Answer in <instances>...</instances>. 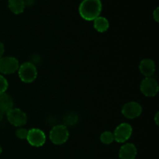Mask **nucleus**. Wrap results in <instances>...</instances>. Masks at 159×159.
Instances as JSON below:
<instances>
[{"mask_svg":"<svg viewBox=\"0 0 159 159\" xmlns=\"http://www.w3.org/2000/svg\"><path fill=\"white\" fill-rule=\"evenodd\" d=\"M102 7V2L99 0H82L79 5V12L83 20L93 21L99 16Z\"/></svg>","mask_w":159,"mask_h":159,"instance_id":"nucleus-1","label":"nucleus"},{"mask_svg":"<svg viewBox=\"0 0 159 159\" xmlns=\"http://www.w3.org/2000/svg\"><path fill=\"white\" fill-rule=\"evenodd\" d=\"M18 74L22 82L25 83H31L37 79V69L34 64L26 61L20 65Z\"/></svg>","mask_w":159,"mask_h":159,"instance_id":"nucleus-2","label":"nucleus"},{"mask_svg":"<svg viewBox=\"0 0 159 159\" xmlns=\"http://www.w3.org/2000/svg\"><path fill=\"white\" fill-rule=\"evenodd\" d=\"M50 141L55 145H61L68 141L69 138V131L66 126L56 125L52 127L49 133Z\"/></svg>","mask_w":159,"mask_h":159,"instance_id":"nucleus-3","label":"nucleus"},{"mask_svg":"<svg viewBox=\"0 0 159 159\" xmlns=\"http://www.w3.org/2000/svg\"><path fill=\"white\" fill-rule=\"evenodd\" d=\"M6 118L10 124L16 127H23L27 123V116L19 108H12L6 113Z\"/></svg>","mask_w":159,"mask_h":159,"instance_id":"nucleus-4","label":"nucleus"},{"mask_svg":"<svg viewBox=\"0 0 159 159\" xmlns=\"http://www.w3.org/2000/svg\"><path fill=\"white\" fill-rule=\"evenodd\" d=\"M141 93L147 97H154L158 93V82L154 77H145L141 82Z\"/></svg>","mask_w":159,"mask_h":159,"instance_id":"nucleus-5","label":"nucleus"},{"mask_svg":"<svg viewBox=\"0 0 159 159\" xmlns=\"http://www.w3.org/2000/svg\"><path fill=\"white\" fill-rule=\"evenodd\" d=\"M20 67L19 61L12 56H3L0 58L1 75H12L16 72Z\"/></svg>","mask_w":159,"mask_h":159,"instance_id":"nucleus-6","label":"nucleus"},{"mask_svg":"<svg viewBox=\"0 0 159 159\" xmlns=\"http://www.w3.org/2000/svg\"><path fill=\"white\" fill-rule=\"evenodd\" d=\"M132 133H133V128L131 125L127 123H122L116 127L113 132L114 141L120 144H124L130 139Z\"/></svg>","mask_w":159,"mask_h":159,"instance_id":"nucleus-7","label":"nucleus"},{"mask_svg":"<svg viewBox=\"0 0 159 159\" xmlns=\"http://www.w3.org/2000/svg\"><path fill=\"white\" fill-rule=\"evenodd\" d=\"M123 116L127 119L133 120L139 117L142 113V107L141 104L135 101H130L124 105L121 110Z\"/></svg>","mask_w":159,"mask_h":159,"instance_id":"nucleus-8","label":"nucleus"},{"mask_svg":"<svg viewBox=\"0 0 159 159\" xmlns=\"http://www.w3.org/2000/svg\"><path fill=\"white\" fill-rule=\"evenodd\" d=\"M26 141L33 147L40 148L46 142V135L40 129L31 128L28 130Z\"/></svg>","mask_w":159,"mask_h":159,"instance_id":"nucleus-9","label":"nucleus"},{"mask_svg":"<svg viewBox=\"0 0 159 159\" xmlns=\"http://www.w3.org/2000/svg\"><path fill=\"white\" fill-rule=\"evenodd\" d=\"M139 71L144 77H153L156 71L155 61L150 58H144L139 64Z\"/></svg>","mask_w":159,"mask_h":159,"instance_id":"nucleus-10","label":"nucleus"},{"mask_svg":"<svg viewBox=\"0 0 159 159\" xmlns=\"http://www.w3.org/2000/svg\"><path fill=\"white\" fill-rule=\"evenodd\" d=\"M137 155L138 149L132 143H124L119 150L120 159H135Z\"/></svg>","mask_w":159,"mask_h":159,"instance_id":"nucleus-11","label":"nucleus"},{"mask_svg":"<svg viewBox=\"0 0 159 159\" xmlns=\"http://www.w3.org/2000/svg\"><path fill=\"white\" fill-rule=\"evenodd\" d=\"M13 99L6 93H0V112L6 114L9 110L13 108Z\"/></svg>","mask_w":159,"mask_h":159,"instance_id":"nucleus-12","label":"nucleus"},{"mask_svg":"<svg viewBox=\"0 0 159 159\" xmlns=\"http://www.w3.org/2000/svg\"><path fill=\"white\" fill-rule=\"evenodd\" d=\"M93 26L94 29L99 33H104L108 30L110 27V23L109 20L106 17L98 16L97 18L93 20Z\"/></svg>","mask_w":159,"mask_h":159,"instance_id":"nucleus-13","label":"nucleus"},{"mask_svg":"<svg viewBox=\"0 0 159 159\" xmlns=\"http://www.w3.org/2000/svg\"><path fill=\"white\" fill-rule=\"evenodd\" d=\"M8 7L12 13L19 15L23 13L26 6L23 0H8Z\"/></svg>","mask_w":159,"mask_h":159,"instance_id":"nucleus-14","label":"nucleus"},{"mask_svg":"<svg viewBox=\"0 0 159 159\" xmlns=\"http://www.w3.org/2000/svg\"><path fill=\"white\" fill-rule=\"evenodd\" d=\"M100 141L103 144H111L114 141V136L113 133L110 131H104L100 134Z\"/></svg>","mask_w":159,"mask_h":159,"instance_id":"nucleus-15","label":"nucleus"},{"mask_svg":"<svg viewBox=\"0 0 159 159\" xmlns=\"http://www.w3.org/2000/svg\"><path fill=\"white\" fill-rule=\"evenodd\" d=\"M28 134V130L24 127H19L16 131V136L20 140H26Z\"/></svg>","mask_w":159,"mask_h":159,"instance_id":"nucleus-16","label":"nucleus"},{"mask_svg":"<svg viewBox=\"0 0 159 159\" xmlns=\"http://www.w3.org/2000/svg\"><path fill=\"white\" fill-rule=\"evenodd\" d=\"M9 87V83L4 75L0 74V93H6Z\"/></svg>","mask_w":159,"mask_h":159,"instance_id":"nucleus-17","label":"nucleus"},{"mask_svg":"<svg viewBox=\"0 0 159 159\" xmlns=\"http://www.w3.org/2000/svg\"><path fill=\"white\" fill-rule=\"evenodd\" d=\"M153 19L155 20V22L158 23L159 22V8L157 7L153 12Z\"/></svg>","mask_w":159,"mask_h":159,"instance_id":"nucleus-18","label":"nucleus"},{"mask_svg":"<svg viewBox=\"0 0 159 159\" xmlns=\"http://www.w3.org/2000/svg\"><path fill=\"white\" fill-rule=\"evenodd\" d=\"M5 53V46L2 42L0 41V58L3 57Z\"/></svg>","mask_w":159,"mask_h":159,"instance_id":"nucleus-19","label":"nucleus"},{"mask_svg":"<svg viewBox=\"0 0 159 159\" xmlns=\"http://www.w3.org/2000/svg\"><path fill=\"white\" fill-rule=\"evenodd\" d=\"M25 6H32L34 4V0H23Z\"/></svg>","mask_w":159,"mask_h":159,"instance_id":"nucleus-20","label":"nucleus"},{"mask_svg":"<svg viewBox=\"0 0 159 159\" xmlns=\"http://www.w3.org/2000/svg\"><path fill=\"white\" fill-rule=\"evenodd\" d=\"M159 113L158 112H157L156 113H155V124H156V125H158L159 124Z\"/></svg>","mask_w":159,"mask_h":159,"instance_id":"nucleus-21","label":"nucleus"},{"mask_svg":"<svg viewBox=\"0 0 159 159\" xmlns=\"http://www.w3.org/2000/svg\"><path fill=\"white\" fill-rule=\"evenodd\" d=\"M4 115H5V113H2V112H0V121L2 120L3 117H4Z\"/></svg>","mask_w":159,"mask_h":159,"instance_id":"nucleus-22","label":"nucleus"},{"mask_svg":"<svg viewBox=\"0 0 159 159\" xmlns=\"http://www.w3.org/2000/svg\"><path fill=\"white\" fill-rule=\"evenodd\" d=\"M2 153V148L1 144H0V155H1Z\"/></svg>","mask_w":159,"mask_h":159,"instance_id":"nucleus-23","label":"nucleus"},{"mask_svg":"<svg viewBox=\"0 0 159 159\" xmlns=\"http://www.w3.org/2000/svg\"><path fill=\"white\" fill-rule=\"evenodd\" d=\"M99 1H101V0H99Z\"/></svg>","mask_w":159,"mask_h":159,"instance_id":"nucleus-24","label":"nucleus"}]
</instances>
